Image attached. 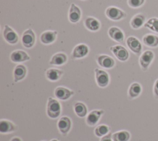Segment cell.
<instances>
[{
    "mask_svg": "<svg viewBox=\"0 0 158 141\" xmlns=\"http://www.w3.org/2000/svg\"><path fill=\"white\" fill-rule=\"evenodd\" d=\"M61 106L57 100L49 97L47 103V114L52 119L57 118L60 114Z\"/></svg>",
    "mask_w": 158,
    "mask_h": 141,
    "instance_id": "obj_1",
    "label": "cell"
},
{
    "mask_svg": "<svg viewBox=\"0 0 158 141\" xmlns=\"http://www.w3.org/2000/svg\"><path fill=\"white\" fill-rule=\"evenodd\" d=\"M106 15L109 19L112 20H119L127 16V14L124 11L114 6H110L106 9Z\"/></svg>",
    "mask_w": 158,
    "mask_h": 141,
    "instance_id": "obj_2",
    "label": "cell"
},
{
    "mask_svg": "<svg viewBox=\"0 0 158 141\" xmlns=\"http://www.w3.org/2000/svg\"><path fill=\"white\" fill-rule=\"evenodd\" d=\"M36 41V36L31 28L27 29L22 35V43L27 48H30L33 46Z\"/></svg>",
    "mask_w": 158,
    "mask_h": 141,
    "instance_id": "obj_3",
    "label": "cell"
},
{
    "mask_svg": "<svg viewBox=\"0 0 158 141\" xmlns=\"http://www.w3.org/2000/svg\"><path fill=\"white\" fill-rule=\"evenodd\" d=\"M154 58V54L152 51L147 50L143 52L139 58V64L143 70L146 71L148 69Z\"/></svg>",
    "mask_w": 158,
    "mask_h": 141,
    "instance_id": "obj_4",
    "label": "cell"
},
{
    "mask_svg": "<svg viewBox=\"0 0 158 141\" xmlns=\"http://www.w3.org/2000/svg\"><path fill=\"white\" fill-rule=\"evenodd\" d=\"M110 50L120 61H125L128 59L129 53L127 49L121 45H115L110 47Z\"/></svg>",
    "mask_w": 158,
    "mask_h": 141,
    "instance_id": "obj_5",
    "label": "cell"
},
{
    "mask_svg": "<svg viewBox=\"0 0 158 141\" xmlns=\"http://www.w3.org/2000/svg\"><path fill=\"white\" fill-rule=\"evenodd\" d=\"M4 40L9 44H16L19 41V36L17 33L8 25H5L3 30Z\"/></svg>",
    "mask_w": 158,
    "mask_h": 141,
    "instance_id": "obj_6",
    "label": "cell"
},
{
    "mask_svg": "<svg viewBox=\"0 0 158 141\" xmlns=\"http://www.w3.org/2000/svg\"><path fill=\"white\" fill-rule=\"evenodd\" d=\"M94 72L98 85L100 87H106L109 82V74L106 71L98 68L94 69Z\"/></svg>",
    "mask_w": 158,
    "mask_h": 141,
    "instance_id": "obj_7",
    "label": "cell"
},
{
    "mask_svg": "<svg viewBox=\"0 0 158 141\" xmlns=\"http://www.w3.org/2000/svg\"><path fill=\"white\" fill-rule=\"evenodd\" d=\"M127 45L128 48L135 54H139L142 50V45L138 38L135 36H129L127 39Z\"/></svg>",
    "mask_w": 158,
    "mask_h": 141,
    "instance_id": "obj_8",
    "label": "cell"
},
{
    "mask_svg": "<svg viewBox=\"0 0 158 141\" xmlns=\"http://www.w3.org/2000/svg\"><path fill=\"white\" fill-rule=\"evenodd\" d=\"M81 16V12L80 7L74 3H72L69 12V20L72 23L78 22Z\"/></svg>",
    "mask_w": 158,
    "mask_h": 141,
    "instance_id": "obj_9",
    "label": "cell"
},
{
    "mask_svg": "<svg viewBox=\"0 0 158 141\" xmlns=\"http://www.w3.org/2000/svg\"><path fill=\"white\" fill-rule=\"evenodd\" d=\"M89 52L88 46L83 43L77 45L73 49L72 57L75 59L82 58L86 56Z\"/></svg>",
    "mask_w": 158,
    "mask_h": 141,
    "instance_id": "obj_10",
    "label": "cell"
},
{
    "mask_svg": "<svg viewBox=\"0 0 158 141\" xmlns=\"http://www.w3.org/2000/svg\"><path fill=\"white\" fill-rule=\"evenodd\" d=\"M97 62L102 67L110 69L115 65V61L112 58L106 54H101L98 56Z\"/></svg>",
    "mask_w": 158,
    "mask_h": 141,
    "instance_id": "obj_11",
    "label": "cell"
},
{
    "mask_svg": "<svg viewBox=\"0 0 158 141\" xmlns=\"http://www.w3.org/2000/svg\"><path fill=\"white\" fill-rule=\"evenodd\" d=\"M73 94V91L63 87H58L54 90L56 97L61 100H67Z\"/></svg>",
    "mask_w": 158,
    "mask_h": 141,
    "instance_id": "obj_12",
    "label": "cell"
},
{
    "mask_svg": "<svg viewBox=\"0 0 158 141\" xmlns=\"http://www.w3.org/2000/svg\"><path fill=\"white\" fill-rule=\"evenodd\" d=\"M10 58L14 62H22L30 60V57L23 50H15L11 53Z\"/></svg>",
    "mask_w": 158,
    "mask_h": 141,
    "instance_id": "obj_13",
    "label": "cell"
},
{
    "mask_svg": "<svg viewBox=\"0 0 158 141\" xmlns=\"http://www.w3.org/2000/svg\"><path fill=\"white\" fill-rule=\"evenodd\" d=\"M72 126L71 121L69 118L63 116L60 118L57 122V127L60 132L63 134H66L70 130Z\"/></svg>",
    "mask_w": 158,
    "mask_h": 141,
    "instance_id": "obj_14",
    "label": "cell"
},
{
    "mask_svg": "<svg viewBox=\"0 0 158 141\" xmlns=\"http://www.w3.org/2000/svg\"><path fill=\"white\" fill-rule=\"evenodd\" d=\"M57 31H45L43 32L40 36V40L42 43L48 45L53 43L57 37Z\"/></svg>",
    "mask_w": 158,
    "mask_h": 141,
    "instance_id": "obj_15",
    "label": "cell"
},
{
    "mask_svg": "<svg viewBox=\"0 0 158 141\" xmlns=\"http://www.w3.org/2000/svg\"><path fill=\"white\" fill-rule=\"evenodd\" d=\"M109 36L117 42L122 43L124 40V34L123 32L117 27H112L108 31Z\"/></svg>",
    "mask_w": 158,
    "mask_h": 141,
    "instance_id": "obj_16",
    "label": "cell"
},
{
    "mask_svg": "<svg viewBox=\"0 0 158 141\" xmlns=\"http://www.w3.org/2000/svg\"><path fill=\"white\" fill-rule=\"evenodd\" d=\"M104 113L103 110H93L91 111L86 117V123L90 126H94Z\"/></svg>",
    "mask_w": 158,
    "mask_h": 141,
    "instance_id": "obj_17",
    "label": "cell"
},
{
    "mask_svg": "<svg viewBox=\"0 0 158 141\" xmlns=\"http://www.w3.org/2000/svg\"><path fill=\"white\" fill-rule=\"evenodd\" d=\"M27 68L22 64L17 65L14 70V82H17L23 79L27 75Z\"/></svg>",
    "mask_w": 158,
    "mask_h": 141,
    "instance_id": "obj_18",
    "label": "cell"
},
{
    "mask_svg": "<svg viewBox=\"0 0 158 141\" xmlns=\"http://www.w3.org/2000/svg\"><path fill=\"white\" fill-rule=\"evenodd\" d=\"M85 26L89 30L95 32L100 28V22L96 18L93 17H88L84 22Z\"/></svg>",
    "mask_w": 158,
    "mask_h": 141,
    "instance_id": "obj_19",
    "label": "cell"
},
{
    "mask_svg": "<svg viewBox=\"0 0 158 141\" xmlns=\"http://www.w3.org/2000/svg\"><path fill=\"white\" fill-rule=\"evenodd\" d=\"M146 17L143 14H138L133 16L130 21V25L133 29H138L144 25Z\"/></svg>",
    "mask_w": 158,
    "mask_h": 141,
    "instance_id": "obj_20",
    "label": "cell"
},
{
    "mask_svg": "<svg viewBox=\"0 0 158 141\" xmlns=\"http://www.w3.org/2000/svg\"><path fill=\"white\" fill-rule=\"evenodd\" d=\"M67 61V56L63 53H58L55 54L51 58L49 64L52 65L60 66L65 64Z\"/></svg>",
    "mask_w": 158,
    "mask_h": 141,
    "instance_id": "obj_21",
    "label": "cell"
},
{
    "mask_svg": "<svg viewBox=\"0 0 158 141\" xmlns=\"http://www.w3.org/2000/svg\"><path fill=\"white\" fill-rule=\"evenodd\" d=\"M143 43L149 47L158 46V36L153 34H146L143 38Z\"/></svg>",
    "mask_w": 158,
    "mask_h": 141,
    "instance_id": "obj_22",
    "label": "cell"
},
{
    "mask_svg": "<svg viewBox=\"0 0 158 141\" xmlns=\"http://www.w3.org/2000/svg\"><path fill=\"white\" fill-rule=\"evenodd\" d=\"M63 74V71L57 69H49L46 72V76L51 81L58 80Z\"/></svg>",
    "mask_w": 158,
    "mask_h": 141,
    "instance_id": "obj_23",
    "label": "cell"
},
{
    "mask_svg": "<svg viewBox=\"0 0 158 141\" xmlns=\"http://www.w3.org/2000/svg\"><path fill=\"white\" fill-rule=\"evenodd\" d=\"M15 126L10 121L7 120H1L0 121V132L2 134L12 132L15 130Z\"/></svg>",
    "mask_w": 158,
    "mask_h": 141,
    "instance_id": "obj_24",
    "label": "cell"
},
{
    "mask_svg": "<svg viewBox=\"0 0 158 141\" xmlns=\"http://www.w3.org/2000/svg\"><path fill=\"white\" fill-rule=\"evenodd\" d=\"M142 90L141 85L139 83L134 82L131 84L128 89V95L130 98H134L138 96Z\"/></svg>",
    "mask_w": 158,
    "mask_h": 141,
    "instance_id": "obj_25",
    "label": "cell"
},
{
    "mask_svg": "<svg viewBox=\"0 0 158 141\" xmlns=\"http://www.w3.org/2000/svg\"><path fill=\"white\" fill-rule=\"evenodd\" d=\"M112 138L113 141H128L130 138V134L128 131L121 130L113 134Z\"/></svg>",
    "mask_w": 158,
    "mask_h": 141,
    "instance_id": "obj_26",
    "label": "cell"
},
{
    "mask_svg": "<svg viewBox=\"0 0 158 141\" xmlns=\"http://www.w3.org/2000/svg\"><path fill=\"white\" fill-rule=\"evenodd\" d=\"M74 111L76 114L80 118L85 117L87 114L86 106L81 102H77L75 103Z\"/></svg>",
    "mask_w": 158,
    "mask_h": 141,
    "instance_id": "obj_27",
    "label": "cell"
},
{
    "mask_svg": "<svg viewBox=\"0 0 158 141\" xmlns=\"http://www.w3.org/2000/svg\"><path fill=\"white\" fill-rule=\"evenodd\" d=\"M144 27L149 28L154 32L158 33V18L152 17L148 20L144 24Z\"/></svg>",
    "mask_w": 158,
    "mask_h": 141,
    "instance_id": "obj_28",
    "label": "cell"
},
{
    "mask_svg": "<svg viewBox=\"0 0 158 141\" xmlns=\"http://www.w3.org/2000/svg\"><path fill=\"white\" fill-rule=\"evenodd\" d=\"M109 129L106 125H100L96 127L94 134L97 137H103L109 132Z\"/></svg>",
    "mask_w": 158,
    "mask_h": 141,
    "instance_id": "obj_29",
    "label": "cell"
},
{
    "mask_svg": "<svg viewBox=\"0 0 158 141\" xmlns=\"http://www.w3.org/2000/svg\"><path fill=\"white\" fill-rule=\"evenodd\" d=\"M145 0H128V4L133 8H138L144 4Z\"/></svg>",
    "mask_w": 158,
    "mask_h": 141,
    "instance_id": "obj_30",
    "label": "cell"
},
{
    "mask_svg": "<svg viewBox=\"0 0 158 141\" xmlns=\"http://www.w3.org/2000/svg\"><path fill=\"white\" fill-rule=\"evenodd\" d=\"M112 134L110 132L108 134L103 136L100 141H112Z\"/></svg>",
    "mask_w": 158,
    "mask_h": 141,
    "instance_id": "obj_31",
    "label": "cell"
},
{
    "mask_svg": "<svg viewBox=\"0 0 158 141\" xmlns=\"http://www.w3.org/2000/svg\"><path fill=\"white\" fill-rule=\"evenodd\" d=\"M154 93L156 97H158V79L154 83Z\"/></svg>",
    "mask_w": 158,
    "mask_h": 141,
    "instance_id": "obj_32",
    "label": "cell"
},
{
    "mask_svg": "<svg viewBox=\"0 0 158 141\" xmlns=\"http://www.w3.org/2000/svg\"><path fill=\"white\" fill-rule=\"evenodd\" d=\"M10 141H22V140H21V139H20L19 137H15L12 138Z\"/></svg>",
    "mask_w": 158,
    "mask_h": 141,
    "instance_id": "obj_33",
    "label": "cell"
},
{
    "mask_svg": "<svg viewBox=\"0 0 158 141\" xmlns=\"http://www.w3.org/2000/svg\"><path fill=\"white\" fill-rule=\"evenodd\" d=\"M51 141H58L57 139H52Z\"/></svg>",
    "mask_w": 158,
    "mask_h": 141,
    "instance_id": "obj_34",
    "label": "cell"
},
{
    "mask_svg": "<svg viewBox=\"0 0 158 141\" xmlns=\"http://www.w3.org/2000/svg\"><path fill=\"white\" fill-rule=\"evenodd\" d=\"M44 141H46V140H44Z\"/></svg>",
    "mask_w": 158,
    "mask_h": 141,
    "instance_id": "obj_35",
    "label": "cell"
}]
</instances>
